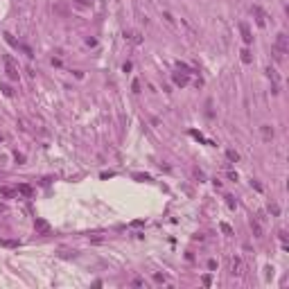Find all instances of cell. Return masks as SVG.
I'll return each instance as SVG.
<instances>
[{"mask_svg": "<svg viewBox=\"0 0 289 289\" xmlns=\"http://www.w3.org/2000/svg\"><path fill=\"white\" fill-rule=\"evenodd\" d=\"M287 50H289V43H287V34H278L276 36V59L282 61V57L287 54Z\"/></svg>", "mask_w": 289, "mask_h": 289, "instance_id": "obj_1", "label": "cell"}, {"mask_svg": "<svg viewBox=\"0 0 289 289\" xmlns=\"http://www.w3.org/2000/svg\"><path fill=\"white\" fill-rule=\"evenodd\" d=\"M2 61H5V72H7V77L11 82H18V66H16V61L11 59L9 54H5Z\"/></svg>", "mask_w": 289, "mask_h": 289, "instance_id": "obj_2", "label": "cell"}, {"mask_svg": "<svg viewBox=\"0 0 289 289\" xmlns=\"http://www.w3.org/2000/svg\"><path fill=\"white\" fill-rule=\"evenodd\" d=\"M34 228H36L38 235H50V224L45 221V219H41V217H36V221H34Z\"/></svg>", "mask_w": 289, "mask_h": 289, "instance_id": "obj_3", "label": "cell"}, {"mask_svg": "<svg viewBox=\"0 0 289 289\" xmlns=\"http://www.w3.org/2000/svg\"><path fill=\"white\" fill-rule=\"evenodd\" d=\"M240 30H242V38H244V43H251L253 36H251V30H248L246 23H240Z\"/></svg>", "mask_w": 289, "mask_h": 289, "instance_id": "obj_4", "label": "cell"}, {"mask_svg": "<svg viewBox=\"0 0 289 289\" xmlns=\"http://www.w3.org/2000/svg\"><path fill=\"white\" fill-rule=\"evenodd\" d=\"M16 192H20L23 196H32V194H34V190H32V185L23 183V185H18V188H16Z\"/></svg>", "mask_w": 289, "mask_h": 289, "instance_id": "obj_5", "label": "cell"}, {"mask_svg": "<svg viewBox=\"0 0 289 289\" xmlns=\"http://www.w3.org/2000/svg\"><path fill=\"white\" fill-rule=\"evenodd\" d=\"M251 228H253V235H255V237H262V226H260L258 219H251Z\"/></svg>", "mask_w": 289, "mask_h": 289, "instance_id": "obj_6", "label": "cell"}, {"mask_svg": "<svg viewBox=\"0 0 289 289\" xmlns=\"http://www.w3.org/2000/svg\"><path fill=\"white\" fill-rule=\"evenodd\" d=\"M174 84L183 88V86L188 84V75H181V72H176V75H174Z\"/></svg>", "mask_w": 289, "mask_h": 289, "instance_id": "obj_7", "label": "cell"}, {"mask_svg": "<svg viewBox=\"0 0 289 289\" xmlns=\"http://www.w3.org/2000/svg\"><path fill=\"white\" fill-rule=\"evenodd\" d=\"M260 131H262V138H264V140H271V138H273V129H271L269 124H262V129H260Z\"/></svg>", "mask_w": 289, "mask_h": 289, "instance_id": "obj_8", "label": "cell"}, {"mask_svg": "<svg viewBox=\"0 0 289 289\" xmlns=\"http://www.w3.org/2000/svg\"><path fill=\"white\" fill-rule=\"evenodd\" d=\"M14 194H16V188H7V185L0 188V196H14Z\"/></svg>", "mask_w": 289, "mask_h": 289, "instance_id": "obj_9", "label": "cell"}, {"mask_svg": "<svg viewBox=\"0 0 289 289\" xmlns=\"http://www.w3.org/2000/svg\"><path fill=\"white\" fill-rule=\"evenodd\" d=\"M226 158L233 160V163H237V160H240V154L235 152V149H228V152H226Z\"/></svg>", "mask_w": 289, "mask_h": 289, "instance_id": "obj_10", "label": "cell"}, {"mask_svg": "<svg viewBox=\"0 0 289 289\" xmlns=\"http://www.w3.org/2000/svg\"><path fill=\"white\" fill-rule=\"evenodd\" d=\"M253 11H255V16H258V25H264V11L260 7H253Z\"/></svg>", "mask_w": 289, "mask_h": 289, "instance_id": "obj_11", "label": "cell"}, {"mask_svg": "<svg viewBox=\"0 0 289 289\" xmlns=\"http://www.w3.org/2000/svg\"><path fill=\"white\" fill-rule=\"evenodd\" d=\"M0 246H9V248H16V246H18V242H16V240H0Z\"/></svg>", "mask_w": 289, "mask_h": 289, "instance_id": "obj_12", "label": "cell"}, {"mask_svg": "<svg viewBox=\"0 0 289 289\" xmlns=\"http://www.w3.org/2000/svg\"><path fill=\"white\" fill-rule=\"evenodd\" d=\"M269 212H271L273 217H278V215H280V208H278V203H269Z\"/></svg>", "mask_w": 289, "mask_h": 289, "instance_id": "obj_13", "label": "cell"}, {"mask_svg": "<svg viewBox=\"0 0 289 289\" xmlns=\"http://www.w3.org/2000/svg\"><path fill=\"white\" fill-rule=\"evenodd\" d=\"M240 269H242V262H240V258H235L233 260V273H242Z\"/></svg>", "mask_w": 289, "mask_h": 289, "instance_id": "obj_14", "label": "cell"}, {"mask_svg": "<svg viewBox=\"0 0 289 289\" xmlns=\"http://www.w3.org/2000/svg\"><path fill=\"white\" fill-rule=\"evenodd\" d=\"M240 54H242V61H244V63H251V52H248V50H242Z\"/></svg>", "mask_w": 289, "mask_h": 289, "instance_id": "obj_15", "label": "cell"}, {"mask_svg": "<svg viewBox=\"0 0 289 289\" xmlns=\"http://www.w3.org/2000/svg\"><path fill=\"white\" fill-rule=\"evenodd\" d=\"M267 75H269L271 79H273V84H278V75H276V70H273V68H269V70H267Z\"/></svg>", "mask_w": 289, "mask_h": 289, "instance_id": "obj_16", "label": "cell"}, {"mask_svg": "<svg viewBox=\"0 0 289 289\" xmlns=\"http://www.w3.org/2000/svg\"><path fill=\"white\" fill-rule=\"evenodd\" d=\"M0 90H2V93L7 95V97H11V93H14V90H11V88H9L7 84H2V86H0Z\"/></svg>", "mask_w": 289, "mask_h": 289, "instance_id": "obj_17", "label": "cell"}, {"mask_svg": "<svg viewBox=\"0 0 289 289\" xmlns=\"http://www.w3.org/2000/svg\"><path fill=\"white\" fill-rule=\"evenodd\" d=\"M190 136H192V138H196V140H201V142H206V140H203V136H201L199 131H190Z\"/></svg>", "mask_w": 289, "mask_h": 289, "instance_id": "obj_18", "label": "cell"}, {"mask_svg": "<svg viewBox=\"0 0 289 289\" xmlns=\"http://www.w3.org/2000/svg\"><path fill=\"white\" fill-rule=\"evenodd\" d=\"M131 88H134V93H140V82L134 79V84H131Z\"/></svg>", "mask_w": 289, "mask_h": 289, "instance_id": "obj_19", "label": "cell"}, {"mask_svg": "<svg viewBox=\"0 0 289 289\" xmlns=\"http://www.w3.org/2000/svg\"><path fill=\"white\" fill-rule=\"evenodd\" d=\"M221 230H224V233H226V235H233V228H230L228 224H221Z\"/></svg>", "mask_w": 289, "mask_h": 289, "instance_id": "obj_20", "label": "cell"}, {"mask_svg": "<svg viewBox=\"0 0 289 289\" xmlns=\"http://www.w3.org/2000/svg\"><path fill=\"white\" fill-rule=\"evenodd\" d=\"M134 178H136V181H149V176H147V174H136Z\"/></svg>", "mask_w": 289, "mask_h": 289, "instance_id": "obj_21", "label": "cell"}, {"mask_svg": "<svg viewBox=\"0 0 289 289\" xmlns=\"http://www.w3.org/2000/svg\"><path fill=\"white\" fill-rule=\"evenodd\" d=\"M201 280H203V285H206V287H208V285H210V282H212V278H210V273H206V276H203V278H201Z\"/></svg>", "mask_w": 289, "mask_h": 289, "instance_id": "obj_22", "label": "cell"}, {"mask_svg": "<svg viewBox=\"0 0 289 289\" xmlns=\"http://www.w3.org/2000/svg\"><path fill=\"white\" fill-rule=\"evenodd\" d=\"M208 269H210V271L217 269V262H215V260H208Z\"/></svg>", "mask_w": 289, "mask_h": 289, "instance_id": "obj_23", "label": "cell"}, {"mask_svg": "<svg viewBox=\"0 0 289 289\" xmlns=\"http://www.w3.org/2000/svg\"><path fill=\"white\" fill-rule=\"evenodd\" d=\"M154 280H156V282H165V276H160V273H156V276H154Z\"/></svg>", "mask_w": 289, "mask_h": 289, "instance_id": "obj_24", "label": "cell"}, {"mask_svg": "<svg viewBox=\"0 0 289 289\" xmlns=\"http://www.w3.org/2000/svg\"><path fill=\"white\" fill-rule=\"evenodd\" d=\"M134 285H136V287H142V285H144V280H142V278H136V280H134Z\"/></svg>", "mask_w": 289, "mask_h": 289, "instance_id": "obj_25", "label": "cell"}, {"mask_svg": "<svg viewBox=\"0 0 289 289\" xmlns=\"http://www.w3.org/2000/svg\"><path fill=\"white\" fill-rule=\"evenodd\" d=\"M79 2H82V5H90V0H79Z\"/></svg>", "mask_w": 289, "mask_h": 289, "instance_id": "obj_26", "label": "cell"}]
</instances>
